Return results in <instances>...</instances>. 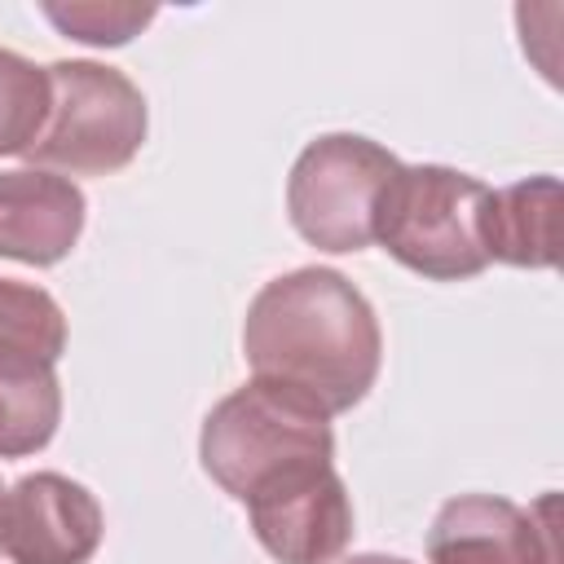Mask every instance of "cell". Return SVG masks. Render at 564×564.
<instances>
[{
    "label": "cell",
    "mask_w": 564,
    "mask_h": 564,
    "mask_svg": "<svg viewBox=\"0 0 564 564\" xmlns=\"http://www.w3.org/2000/svg\"><path fill=\"white\" fill-rule=\"evenodd\" d=\"M40 13L70 40L97 44V48H115L128 44L132 35H141L159 9L150 4H101V0H84V4H40Z\"/></svg>",
    "instance_id": "cell-14"
},
{
    "label": "cell",
    "mask_w": 564,
    "mask_h": 564,
    "mask_svg": "<svg viewBox=\"0 0 564 564\" xmlns=\"http://www.w3.org/2000/svg\"><path fill=\"white\" fill-rule=\"evenodd\" d=\"M242 357L256 379L291 388L330 419L375 388L383 335L370 300L339 269L304 264L256 291Z\"/></svg>",
    "instance_id": "cell-1"
},
{
    "label": "cell",
    "mask_w": 564,
    "mask_h": 564,
    "mask_svg": "<svg viewBox=\"0 0 564 564\" xmlns=\"http://www.w3.org/2000/svg\"><path fill=\"white\" fill-rule=\"evenodd\" d=\"M242 507L256 542L278 564H335L352 542V498L335 463L286 471Z\"/></svg>",
    "instance_id": "cell-6"
},
{
    "label": "cell",
    "mask_w": 564,
    "mask_h": 564,
    "mask_svg": "<svg viewBox=\"0 0 564 564\" xmlns=\"http://www.w3.org/2000/svg\"><path fill=\"white\" fill-rule=\"evenodd\" d=\"M432 564H555V533L533 511L498 494L441 502L427 529Z\"/></svg>",
    "instance_id": "cell-8"
},
{
    "label": "cell",
    "mask_w": 564,
    "mask_h": 564,
    "mask_svg": "<svg viewBox=\"0 0 564 564\" xmlns=\"http://www.w3.org/2000/svg\"><path fill=\"white\" fill-rule=\"evenodd\" d=\"M106 516L93 489L62 471H31L0 502V551L13 564H88Z\"/></svg>",
    "instance_id": "cell-7"
},
{
    "label": "cell",
    "mask_w": 564,
    "mask_h": 564,
    "mask_svg": "<svg viewBox=\"0 0 564 564\" xmlns=\"http://www.w3.org/2000/svg\"><path fill=\"white\" fill-rule=\"evenodd\" d=\"M489 185L445 163L397 167L375 212V242L419 278L463 282L476 278L489 256L480 238Z\"/></svg>",
    "instance_id": "cell-3"
},
{
    "label": "cell",
    "mask_w": 564,
    "mask_h": 564,
    "mask_svg": "<svg viewBox=\"0 0 564 564\" xmlns=\"http://www.w3.org/2000/svg\"><path fill=\"white\" fill-rule=\"evenodd\" d=\"M203 471L238 502L286 471L335 458L330 419L291 388L251 379L220 397L198 432Z\"/></svg>",
    "instance_id": "cell-2"
},
{
    "label": "cell",
    "mask_w": 564,
    "mask_h": 564,
    "mask_svg": "<svg viewBox=\"0 0 564 564\" xmlns=\"http://www.w3.org/2000/svg\"><path fill=\"white\" fill-rule=\"evenodd\" d=\"M48 110H53L48 66H35L31 57L0 48V159L26 154L44 132Z\"/></svg>",
    "instance_id": "cell-13"
},
{
    "label": "cell",
    "mask_w": 564,
    "mask_h": 564,
    "mask_svg": "<svg viewBox=\"0 0 564 564\" xmlns=\"http://www.w3.org/2000/svg\"><path fill=\"white\" fill-rule=\"evenodd\" d=\"M555 212H560L555 176H529V181L489 189L480 212L485 256L516 269H555L560 260Z\"/></svg>",
    "instance_id": "cell-10"
},
{
    "label": "cell",
    "mask_w": 564,
    "mask_h": 564,
    "mask_svg": "<svg viewBox=\"0 0 564 564\" xmlns=\"http://www.w3.org/2000/svg\"><path fill=\"white\" fill-rule=\"evenodd\" d=\"M401 159L370 137L326 132L300 150L286 176V216L295 234L330 256L375 242V212Z\"/></svg>",
    "instance_id": "cell-5"
},
{
    "label": "cell",
    "mask_w": 564,
    "mask_h": 564,
    "mask_svg": "<svg viewBox=\"0 0 564 564\" xmlns=\"http://www.w3.org/2000/svg\"><path fill=\"white\" fill-rule=\"evenodd\" d=\"M66 352L62 304L31 282L0 278V366H57Z\"/></svg>",
    "instance_id": "cell-12"
},
{
    "label": "cell",
    "mask_w": 564,
    "mask_h": 564,
    "mask_svg": "<svg viewBox=\"0 0 564 564\" xmlns=\"http://www.w3.org/2000/svg\"><path fill=\"white\" fill-rule=\"evenodd\" d=\"M0 502H4V489H0Z\"/></svg>",
    "instance_id": "cell-16"
},
{
    "label": "cell",
    "mask_w": 564,
    "mask_h": 564,
    "mask_svg": "<svg viewBox=\"0 0 564 564\" xmlns=\"http://www.w3.org/2000/svg\"><path fill=\"white\" fill-rule=\"evenodd\" d=\"M84 189L44 167L0 172V260L48 269L66 260L84 234Z\"/></svg>",
    "instance_id": "cell-9"
},
{
    "label": "cell",
    "mask_w": 564,
    "mask_h": 564,
    "mask_svg": "<svg viewBox=\"0 0 564 564\" xmlns=\"http://www.w3.org/2000/svg\"><path fill=\"white\" fill-rule=\"evenodd\" d=\"M62 423V383L53 366H0V458H26Z\"/></svg>",
    "instance_id": "cell-11"
},
{
    "label": "cell",
    "mask_w": 564,
    "mask_h": 564,
    "mask_svg": "<svg viewBox=\"0 0 564 564\" xmlns=\"http://www.w3.org/2000/svg\"><path fill=\"white\" fill-rule=\"evenodd\" d=\"M48 79L53 110L35 145L22 154L26 167L57 176H106L128 167L150 128L141 88L123 70L88 57L53 62Z\"/></svg>",
    "instance_id": "cell-4"
},
{
    "label": "cell",
    "mask_w": 564,
    "mask_h": 564,
    "mask_svg": "<svg viewBox=\"0 0 564 564\" xmlns=\"http://www.w3.org/2000/svg\"><path fill=\"white\" fill-rule=\"evenodd\" d=\"M339 564H410V560H401V555H379V551H366V555H348V560H339Z\"/></svg>",
    "instance_id": "cell-15"
}]
</instances>
